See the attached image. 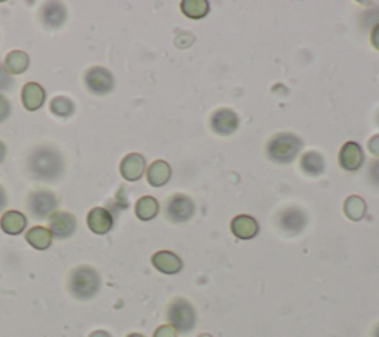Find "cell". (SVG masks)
<instances>
[{"mask_svg": "<svg viewBox=\"0 0 379 337\" xmlns=\"http://www.w3.org/2000/svg\"><path fill=\"white\" fill-rule=\"evenodd\" d=\"M181 11L190 20H202L209 14V2H206V0H184L181 2Z\"/></svg>", "mask_w": 379, "mask_h": 337, "instance_id": "cb8c5ba5", "label": "cell"}, {"mask_svg": "<svg viewBox=\"0 0 379 337\" xmlns=\"http://www.w3.org/2000/svg\"><path fill=\"white\" fill-rule=\"evenodd\" d=\"M126 337H146L144 334H141V333H130V334H128Z\"/></svg>", "mask_w": 379, "mask_h": 337, "instance_id": "d590c367", "label": "cell"}, {"mask_svg": "<svg viewBox=\"0 0 379 337\" xmlns=\"http://www.w3.org/2000/svg\"><path fill=\"white\" fill-rule=\"evenodd\" d=\"M25 241L30 244L34 250L45 251L52 246L54 237L51 230L43 226H34L25 233Z\"/></svg>", "mask_w": 379, "mask_h": 337, "instance_id": "ffe728a7", "label": "cell"}, {"mask_svg": "<svg viewBox=\"0 0 379 337\" xmlns=\"http://www.w3.org/2000/svg\"><path fill=\"white\" fill-rule=\"evenodd\" d=\"M89 337H111V334L106 330H95L89 334Z\"/></svg>", "mask_w": 379, "mask_h": 337, "instance_id": "836d02e7", "label": "cell"}, {"mask_svg": "<svg viewBox=\"0 0 379 337\" xmlns=\"http://www.w3.org/2000/svg\"><path fill=\"white\" fill-rule=\"evenodd\" d=\"M46 100V91L36 82H28L21 91V101L25 110L36 111L39 110Z\"/></svg>", "mask_w": 379, "mask_h": 337, "instance_id": "e0dca14e", "label": "cell"}, {"mask_svg": "<svg viewBox=\"0 0 379 337\" xmlns=\"http://www.w3.org/2000/svg\"><path fill=\"white\" fill-rule=\"evenodd\" d=\"M27 228V217L16 210H8L0 217V229H2L6 235H20Z\"/></svg>", "mask_w": 379, "mask_h": 337, "instance_id": "ac0fdd59", "label": "cell"}, {"mask_svg": "<svg viewBox=\"0 0 379 337\" xmlns=\"http://www.w3.org/2000/svg\"><path fill=\"white\" fill-rule=\"evenodd\" d=\"M378 122H379V116H378Z\"/></svg>", "mask_w": 379, "mask_h": 337, "instance_id": "f35d334b", "label": "cell"}, {"mask_svg": "<svg viewBox=\"0 0 379 337\" xmlns=\"http://www.w3.org/2000/svg\"><path fill=\"white\" fill-rule=\"evenodd\" d=\"M239 116L231 109H218L211 116V128L215 134L229 137L234 134L237 128H239Z\"/></svg>", "mask_w": 379, "mask_h": 337, "instance_id": "30bf717a", "label": "cell"}, {"mask_svg": "<svg viewBox=\"0 0 379 337\" xmlns=\"http://www.w3.org/2000/svg\"><path fill=\"white\" fill-rule=\"evenodd\" d=\"M28 171L37 180L54 182L64 171V157L54 147H37L28 157Z\"/></svg>", "mask_w": 379, "mask_h": 337, "instance_id": "6da1fadb", "label": "cell"}, {"mask_svg": "<svg viewBox=\"0 0 379 337\" xmlns=\"http://www.w3.org/2000/svg\"><path fill=\"white\" fill-rule=\"evenodd\" d=\"M371 42H372L374 48L379 51V23L372 29V33H371Z\"/></svg>", "mask_w": 379, "mask_h": 337, "instance_id": "1f68e13d", "label": "cell"}, {"mask_svg": "<svg viewBox=\"0 0 379 337\" xmlns=\"http://www.w3.org/2000/svg\"><path fill=\"white\" fill-rule=\"evenodd\" d=\"M101 288V276L98 270L89 265L74 268L69 278V292L80 302H88L98 294Z\"/></svg>", "mask_w": 379, "mask_h": 337, "instance_id": "7a4b0ae2", "label": "cell"}, {"mask_svg": "<svg viewBox=\"0 0 379 337\" xmlns=\"http://www.w3.org/2000/svg\"><path fill=\"white\" fill-rule=\"evenodd\" d=\"M277 224L286 235H298L307 226V214L297 207L284 208L277 215Z\"/></svg>", "mask_w": 379, "mask_h": 337, "instance_id": "ba28073f", "label": "cell"}, {"mask_svg": "<svg viewBox=\"0 0 379 337\" xmlns=\"http://www.w3.org/2000/svg\"><path fill=\"white\" fill-rule=\"evenodd\" d=\"M198 337H212V336H211V334H207V333H203V334H200Z\"/></svg>", "mask_w": 379, "mask_h": 337, "instance_id": "74e56055", "label": "cell"}, {"mask_svg": "<svg viewBox=\"0 0 379 337\" xmlns=\"http://www.w3.org/2000/svg\"><path fill=\"white\" fill-rule=\"evenodd\" d=\"M28 64L30 58L24 51H11L5 57L3 67L9 74H23L28 69Z\"/></svg>", "mask_w": 379, "mask_h": 337, "instance_id": "603a6c76", "label": "cell"}, {"mask_svg": "<svg viewBox=\"0 0 379 337\" xmlns=\"http://www.w3.org/2000/svg\"><path fill=\"white\" fill-rule=\"evenodd\" d=\"M151 265H153L159 272H162L165 275H176L184 269L181 257L168 250L154 252V254L151 256Z\"/></svg>", "mask_w": 379, "mask_h": 337, "instance_id": "7c38bea8", "label": "cell"}, {"mask_svg": "<svg viewBox=\"0 0 379 337\" xmlns=\"http://www.w3.org/2000/svg\"><path fill=\"white\" fill-rule=\"evenodd\" d=\"M302 140L292 133H280L271 137L267 144V156L276 164H290L302 149Z\"/></svg>", "mask_w": 379, "mask_h": 337, "instance_id": "3957f363", "label": "cell"}, {"mask_svg": "<svg viewBox=\"0 0 379 337\" xmlns=\"http://www.w3.org/2000/svg\"><path fill=\"white\" fill-rule=\"evenodd\" d=\"M166 217L172 223H187L194 217L196 202L184 193H175L166 202Z\"/></svg>", "mask_w": 379, "mask_h": 337, "instance_id": "5b68a950", "label": "cell"}, {"mask_svg": "<svg viewBox=\"0 0 379 337\" xmlns=\"http://www.w3.org/2000/svg\"><path fill=\"white\" fill-rule=\"evenodd\" d=\"M9 115H11V102L3 94H0V124L5 122Z\"/></svg>", "mask_w": 379, "mask_h": 337, "instance_id": "4316f807", "label": "cell"}, {"mask_svg": "<svg viewBox=\"0 0 379 337\" xmlns=\"http://www.w3.org/2000/svg\"><path fill=\"white\" fill-rule=\"evenodd\" d=\"M153 337H178V331L175 327H172L170 324H165V325H160L159 329H156Z\"/></svg>", "mask_w": 379, "mask_h": 337, "instance_id": "83f0119b", "label": "cell"}, {"mask_svg": "<svg viewBox=\"0 0 379 337\" xmlns=\"http://www.w3.org/2000/svg\"><path fill=\"white\" fill-rule=\"evenodd\" d=\"M88 228L91 229L95 235H107V233L113 229V215L108 210L102 207H95L88 213Z\"/></svg>", "mask_w": 379, "mask_h": 337, "instance_id": "5bb4252c", "label": "cell"}, {"mask_svg": "<svg viewBox=\"0 0 379 337\" xmlns=\"http://www.w3.org/2000/svg\"><path fill=\"white\" fill-rule=\"evenodd\" d=\"M47 219H49V230L52 237L60 241L73 237L76 228H78V220L69 211L56 210Z\"/></svg>", "mask_w": 379, "mask_h": 337, "instance_id": "9c48e42d", "label": "cell"}, {"mask_svg": "<svg viewBox=\"0 0 379 337\" xmlns=\"http://www.w3.org/2000/svg\"><path fill=\"white\" fill-rule=\"evenodd\" d=\"M83 80L88 91L95 94V96H106L115 88V76H113L110 70L106 67H100V65L88 69L87 73H84Z\"/></svg>", "mask_w": 379, "mask_h": 337, "instance_id": "8992f818", "label": "cell"}, {"mask_svg": "<svg viewBox=\"0 0 379 337\" xmlns=\"http://www.w3.org/2000/svg\"><path fill=\"white\" fill-rule=\"evenodd\" d=\"M366 202L357 195L348 196L344 202V213L352 221H360L366 215Z\"/></svg>", "mask_w": 379, "mask_h": 337, "instance_id": "d4e9b609", "label": "cell"}, {"mask_svg": "<svg viewBox=\"0 0 379 337\" xmlns=\"http://www.w3.org/2000/svg\"><path fill=\"white\" fill-rule=\"evenodd\" d=\"M302 171L308 175H321L326 170V161L321 153L316 151L306 152L301 157Z\"/></svg>", "mask_w": 379, "mask_h": 337, "instance_id": "44dd1931", "label": "cell"}, {"mask_svg": "<svg viewBox=\"0 0 379 337\" xmlns=\"http://www.w3.org/2000/svg\"><path fill=\"white\" fill-rule=\"evenodd\" d=\"M5 156H6V146L3 142H0V164L3 162Z\"/></svg>", "mask_w": 379, "mask_h": 337, "instance_id": "e575fe53", "label": "cell"}, {"mask_svg": "<svg viewBox=\"0 0 379 337\" xmlns=\"http://www.w3.org/2000/svg\"><path fill=\"white\" fill-rule=\"evenodd\" d=\"M28 211L34 219H47L58 207V198L51 191H36L28 196Z\"/></svg>", "mask_w": 379, "mask_h": 337, "instance_id": "52a82bcc", "label": "cell"}, {"mask_svg": "<svg viewBox=\"0 0 379 337\" xmlns=\"http://www.w3.org/2000/svg\"><path fill=\"white\" fill-rule=\"evenodd\" d=\"M146 157L139 153H129L122 159L120 174L128 182H138L146 173Z\"/></svg>", "mask_w": 379, "mask_h": 337, "instance_id": "4fadbf2b", "label": "cell"}, {"mask_svg": "<svg viewBox=\"0 0 379 337\" xmlns=\"http://www.w3.org/2000/svg\"><path fill=\"white\" fill-rule=\"evenodd\" d=\"M369 151H371L372 155L379 156V134L374 135L371 140H369Z\"/></svg>", "mask_w": 379, "mask_h": 337, "instance_id": "4dcf8cb0", "label": "cell"}, {"mask_svg": "<svg viewBox=\"0 0 379 337\" xmlns=\"http://www.w3.org/2000/svg\"><path fill=\"white\" fill-rule=\"evenodd\" d=\"M339 165L348 173L358 171L365 162L363 149L356 142H347L339 151Z\"/></svg>", "mask_w": 379, "mask_h": 337, "instance_id": "8fae6325", "label": "cell"}, {"mask_svg": "<svg viewBox=\"0 0 379 337\" xmlns=\"http://www.w3.org/2000/svg\"><path fill=\"white\" fill-rule=\"evenodd\" d=\"M6 204H8V195H6V192H5L3 187L0 186V211L5 210Z\"/></svg>", "mask_w": 379, "mask_h": 337, "instance_id": "d6a6232c", "label": "cell"}, {"mask_svg": "<svg viewBox=\"0 0 379 337\" xmlns=\"http://www.w3.org/2000/svg\"><path fill=\"white\" fill-rule=\"evenodd\" d=\"M374 337H379V324L375 327V330H374Z\"/></svg>", "mask_w": 379, "mask_h": 337, "instance_id": "8d00e7d4", "label": "cell"}, {"mask_svg": "<svg viewBox=\"0 0 379 337\" xmlns=\"http://www.w3.org/2000/svg\"><path fill=\"white\" fill-rule=\"evenodd\" d=\"M369 180H371L372 184L379 186V159L375 161L371 166H369Z\"/></svg>", "mask_w": 379, "mask_h": 337, "instance_id": "f546056e", "label": "cell"}, {"mask_svg": "<svg viewBox=\"0 0 379 337\" xmlns=\"http://www.w3.org/2000/svg\"><path fill=\"white\" fill-rule=\"evenodd\" d=\"M12 87H14V80L11 78V74L6 73L3 65L0 64V91H6Z\"/></svg>", "mask_w": 379, "mask_h": 337, "instance_id": "f1b7e54d", "label": "cell"}, {"mask_svg": "<svg viewBox=\"0 0 379 337\" xmlns=\"http://www.w3.org/2000/svg\"><path fill=\"white\" fill-rule=\"evenodd\" d=\"M74 101L70 100L69 97H55L51 101V111L58 118H69L74 113Z\"/></svg>", "mask_w": 379, "mask_h": 337, "instance_id": "484cf974", "label": "cell"}, {"mask_svg": "<svg viewBox=\"0 0 379 337\" xmlns=\"http://www.w3.org/2000/svg\"><path fill=\"white\" fill-rule=\"evenodd\" d=\"M159 210H160V205L157 199L150 195L142 196V198L137 201V205H135V214L141 221H150L156 219Z\"/></svg>", "mask_w": 379, "mask_h": 337, "instance_id": "7402d4cb", "label": "cell"}, {"mask_svg": "<svg viewBox=\"0 0 379 337\" xmlns=\"http://www.w3.org/2000/svg\"><path fill=\"white\" fill-rule=\"evenodd\" d=\"M230 229L236 238L249 241L258 235L260 224L253 217H251V215L240 214V215H236V217L231 220Z\"/></svg>", "mask_w": 379, "mask_h": 337, "instance_id": "9a60e30c", "label": "cell"}, {"mask_svg": "<svg viewBox=\"0 0 379 337\" xmlns=\"http://www.w3.org/2000/svg\"><path fill=\"white\" fill-rule=\"evenodd\" d=\"M170 177H172V168L163 159H157L147 168V182L153 187H162L168 184Z\"/></svg>", "mask_w": 379, "mask_h": 337, "instance_id": "d6986e66", "label": "cell"}, {"mask_svg": "<svg viewBox=\"0 0 379 337\" xmlns=\"http://www.w3.org/2000/svg\"><path fill=\"white\" fill-rule=\"evenodd\" d=\"M42 23L51 30H56L67 20V9L60 2H47L42 8Z\"/></svg>", "mask_w": 379, "mask_h": 337, "instance_id": "2e32d148", "label": "cell"}, {"mask_svg": "<svg viewBox=\"0 0 379 337\" xmlns=\"http://www.w3.org/2000/svg\"><path fill=\"white\" fill-rule=\"evenodd\" d=\"M166 316L169 324L175 327L176 331L181 333H190L197 323L196 307L184 297H176L170 302V305L168 306Z\"/></svg>", "mask_w": 379, "mask_h": 337, "instance_id": "277c9868", "label": "cell"}]
</instances>
